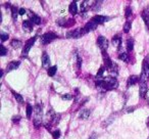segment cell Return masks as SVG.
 <instances>
[{
  "label": "cell",
  "instance_id": "obj_27",
  "mask_svg": "<svg viewBox=\"0 0 149 139\" xmlns=\"http://www.w3.org/2000/svg\"><path fill=\"white\" fill-rule=\"evenodd\" d=\"M10 45L13 46V48H19L22 45H23V43H22V41H21V40L13 39V40H11V42H10Z\"/></svg>",
  "mask_w": 149,
  "mask_h": 139
},
{
  "label": "cell",
  "instance_id": "obj_23",
  "mask_svg": "<svg viewBox=\"0 0 149 139\" xmlns=\"http://www.w3.org/2000/svg\"><path fill=\"white\" fill-rule=\"evenodd\" d=\"M101 4H102V1H94L93 3H92L91 5V10L95 11V13H97L98 10H100V8H101Z\"/></svg>",
  "mask_w": 149,
  "mask_h": 139
},
{
  "label": "cell",
  "instance_id": "obj_42",
  "mask_svg": "<svg viewBox=\"0 0 149 139\" xmlns=\"http://www.w3.org/2000/svg\"><path fill=\"white\" fill-rule=\"evenodd\" d=\"M27 9H25V8H19V15H27Z\"/></svg>",
  "mask_w": 149,
  "mask_h": 139
},
{
  "label": "cell",
  "instance_id": "obj_20",
  "mask_svg": "<svg viewBox=\"0 0 149 139\" xmlns=\"http://www.w3.org/2000/svg\"><path fill=\"white\" fill-rule=\"evenodd\" d=\"M90 115H91V110H88V108H85V110H81V112H80V115H79V118L83 119V120H87L90 117Z\"/></svg>",
  "mask_w": 149,
  "mask_h": 139
},
{
  "label": "cell",
  "instance_id": "obj_3",
  "mask_svg": "<svg viewBox=\"0 0 149 139\" xmlns=\"http://www.w3.org/2000/svg\"><path fill=\"white\" fill-rule=\"evenodd\" d=\"M42 117H43V114H42V105H40L39 103L36 104L34 106V126L36 128H39L42 124Z\"/></svg>",
  "mask_w": 149,
  "mask_h": 139
},
{
  "label": "cell",
  "instance_id": "obj_33",
  "mask_svg": "<svg viewBox=\"0 0 149 139\" xmlns=\"http://www.w3.org/2000/svg\"><path fill=\"white\" fill-rule=\"evenodd\" d=\"M131 26H132V23H131L130 21H127L126 24H125V26H124V32L125 33H129V32H130Z\"/></svg>",
  "mask_w": 149,
  "mask_h": 139
},
{
  "label": "cell",
  "instance_id": "obj_36",
  "mask_svg": "<svg viewBox=\"0 0 149 139\" xmlns=\"http://www.w3.org/2000/svg\"><path fill=\"white\" fill-rule=\"evenodd\" d=\"M72 97H74V96H72V94H70V93H66V94H63V95H61V98L63 100H72Z\"/></svg>",
  "mask_w": 149,
  "mask_h": 139
},
{
  "label": "cell",
  "instance_id": "obj_43",
  "mask_svg": "<svg viewBox=\"0 0 149 139\" xmlns=\"http://www.w3.org/2000/svg\"><path fill=\"white\" fill-rule=\"evenodd\" d=\"M88 139H97V133H92L91 135H90V137Z\"/></svg>",
  "mask_w": 149,
  "mask_h": 139
},
{
  "label": "cell",
  "instance_id": "obj_39",
  "mask_svg": "<svg viewBox=\"0 0 149 139\" xmlns=\"http://www.w3.org/2000/svg\"><path fill=\"white\" fill-rule=\"evenodd\" d=\"M0 36H1V41H2V42L6 41L7 38L9 37L8 34H5V33H3V32H1V34H0Z\"/></svg>",
  "mask_w": 149,
  "mask_h": 139
},
{
  "label": "cell",
  "instance_id": "obj_16",
  "mask_svg": "<svg viewBox=\"0 0 149 139\" xmlns=\"http://www.w3.org/2000/svg\"><path fill=\"white\" fill-rule=\"evenodd\" d=\"M111 43L113 44V45L118 46V49L120 50V48H122V38H120V36H118V35L113 36L111 39Z\"/></svg>",
  "mask_w": 149,
  "mask_h": 139
},
{
  "label": "cell",
  "instance_id": "obj_25",
  "mask_svg": "<svg viewBox=\"0 0 149 139\" xmlns=\"http://www.w3.org/2000/svg\"><path fill=\"white\" fill-rule=\"evenodd\" d=\"M118 59L123 60V61H125V62H129L130 56H129V54L127 53V52H120V53L118 54Z\"/></svg>",
  "mask_w": 149,
  "mask_h": 139
},
{
  "label": "cell",
  "instance_id": "obj_8",
  "mask_svg": "<svg viewBox=\"0 0 149 139\" xmlns=\"http://www.w3.org/2000/svg\"><path fill=\"white\" fill-rule=\"evenodd\" d=\"M102 58H103V62H104V66L105 68H107L108 71L111 70V68L113 66V62H112L111 58L109 57V55L107 54V52H102Z\"/></svg>",
  "mask_w": 149,
  "mask_h": 139
},
{
  "label": "cell",
  "instance_id": "obj_6",
  "mask_svg": "<svg viewBox=\"0 0 149 139\" xmlns=\"http://www.w3.org/2000/svg\"><path fill=\"white\" fill-rule=\"evenodd\" d=\"M86 32L84 30V28H78V29L72 30V31H68L66 33V38L68 39H72V38H74V39H78V38L82 37L83 35H85Z\"/></svg>",
  "mask_w": 149,
  "mask_h": 139
},
{
  "label": "cell",
  "instance_id": "obj_17",
  "mask_svg": "<svg viewBox=\"0 0 149 139\" xmlns=\"http://www.w3.org/2000/svg\"><path fill=\"white\" fill-rule=\"evenodd\" d=\"M33 26H34V24L32 23L31 21H29V20L23 22V29H24V31H26V32H31L32 30H33Z\"/></svg>",
  "mask_w": 149,
  "mask_h": 139
},
{
  "label": "cell",
  "instance_id": "obj_44",
  "mask_svg": "<svg viewBox=\"0 0 149 139\" xmlns=\"http://www.w3.org/2000/svg\"><path fill=\"white\" fill-rule=\"evenodd\" d=\"M136 110V106H132V108H128L126 110V112H133V110Z\"/></svg>",
  "mask_w": 149,
  "mask_h": 139
},
{
  "label": "cell",
  "instance_id": "obj_11",
  "mask_svg": "<svg viewBox=\"0 0 149 139\" xmlns=\"http://www.w3.org/2000/svg\"><path fill=\"white\" fill-rule=\"evenodd\" d=\"M138 82H140V77H138V76H136V75L130 76L128 79V82H127V87L130 88L131 86L136 85Z\"/></svg>",
  "mask_w": 149,
  "mask_h": 139
},
{
  "label": "cell",
  "instance_id": "obj_13",
  "mask_svg": "<svg viewBox=\"0 0 149 139\" xmlns=\"http://www.w3.org/2000/svg\"><path fill=\"white\" fill-rule=\"evenodd\" d=\"M19 64H21V62H19V60H13V61H10L8 64H7V66H6V72L15 71V70H17V68H19Z\"/></svg>",
  "mask_w": 149,
  "mask_h": 139
},
{
  "label": "cell",
  "instance_id": "obj_5",
  "mask_svg": "<svg viewBox=\"0 0 149 139\" xmlns=\"http://www.w3.org/2000/svg\"><path fill=\"white\" fill-rule=\"evenodd\" d=\"M58 36L56 35L55 33H52V32H48V33H45L41 36V43L43 45H46V44L51 43L52 41H54L55 39H57Z\"/></svg>",
  "mask_w": 149,
  "mask_h": 139
},
{
  "label": "cell",
  "instance_id": "obj_14",
  "mask_svg": "<svg viewBox=\"0 0 149 139\" xmlns=\"http://www.w3.org/2000/svg\"><path fill=\"white\" fill-rule=\"evenodd\" d=\"M30 15L29 17H31V22L34 24V25H40V24L42 23V19L40 17H38L37 15H35L34 13H32V11H29Z\"/></svg>",
  "mask_w": 149,
  "mask_h": 139
},
{
  "label": "cell",
  "instance_id": "obj_9",
  "mask_svg": "<svg viewBox=\"0 0 149 139\" xmlns=\"http://www.w3.org/2000/svg\"><path fill=\"white\" fill-rule=\"evenodd\" d=\"M91 20L95 22L97 25H101V24H104L105 22L109 21V17H105V15H95V17H93Z\"/></svg>",
  "mask_w": 149,
  "mask_h": 139
},
{
  "label": "cell",
  "instance_id": "obj_31",
  "mask_svg": "<svg viewBox=\"0 0 149 139\" xmlns=\"http://www.w3.org/2000/svg\"><path fill=\"white\" fill-rule=\"evenodd\" d=\"M33 112H34L33 106H32L31 104L28 103V104H27V118H28V119H31V117H32V114H33Z\"/></svg>",
  "mask_w": 149,
  "mask_h": 139
},
{
  "label": "cell",
  "instance_id": "obj_28",
  "mask_svg": "<svg viewBox=\"0 0 149 139\" xmlns=\"http://www.w3.org/2000/svg\"><path fill=\"white\" fill-rule=\"evenodd\" d=\"M56 71H57V66H51V68H49L47 71L48 76H49V77H53L56 74Z\"/></svg>",
  "mask_w": 149,
  "mask_h": 139
},
{
  "label": "cell",
  "instance_id": "obj_19",
  "mask_svg": "<svg viewBox=\"0 0 149 139\" xmlns=\"http://www.w3.org/2000/svg\"><path fill=\"white\" fill-rule=\"evenodd\" d=\"M114 119H116V115L114 114H112V115H110L109 117H108L107 119H106L104 122H102V124H101V126H102V128H105V127H107L108 125H110L112 122L114 121Z\"/></svg>",
  "mask_w": 149,
  "mask_h": 139
},
{
  "label": "cell",
  "instance_id": "obj_18",
  "mask_svg": "<svg viewBox=\"0 0 149 139\" xmlns=\"http://www.w3.org/2000/svg\"><path fill=\"white\" fill-rule=\"evenodd\" d=\"M50 64V57H49V54L47 52L44 51L43 54H42V66L45 68V66H49Z\"/></svg>",
  "mask_w": 149,
  "mask_h": 139
},
{
  "label": "cell",
  "instance_id": "obj_29",
  "mask_svg": "<svg viewBox=\"0 0 149 139\" xmlns=\"http://www.w3.org/2000/svg\"><path fill=\"white\" fill-rule=\"evenodd\" d=\"M68 20L66 19H59V20H56V24H57L58 26H60V27H65L68 26Z\"/></svg>",
  "mask_w": 149,
  "mask_h": 139
},
{
  "label": "cell",
  "instance_id": "obj_26",
  "mask_svg": "<svg viewBox=\"0 0 149 139\" xmlns=\"http://www.w3.org/2000/svg\"><path fill=\"white\" fill-rule=\"evenodd\" d=\"M133 49H134V40H133L132 38H129V39L127 40V50L130 52V51H132Z\"/></svg>",
  "mask_w": 149,
  "mask_h": 139
},
{
  "label": "cell",
  "instance_id": "obj_12",
  "mask_svg": "<svg viewBox=\"0 0 149 139\" xmlns=\"http://www.w3.org/2000/svg\"><path fill=\"white\" fill-rule=\"evenodd\" d=\"M97 24L95 23L94 21H90V22H88L87 24L85 25V27H84V30H85V32H86V34L88 33V32H90V31H94V30L97 28Z\"/></svg>",
  "mask_w": 149,
  "mask_h": 139
},
{
  "label": "cell",
  "instance_id": "obj_35",
  "mask_svg": "<svg viewBox=\"0 0 149 139\" xmlns=\"http://www.w3.org/2000/svg\"><path fill=\"white\" fill-rule=\"evenodd\" d=\"M118 64H113V66H112V68H111V70H109V72H110V74H112V75H113V76H116V75H118Z\"/></svg>",
  "mask_w": 149,
  "mask_h": 139
},
{
  "label": "cell",
  "instance_id": "obj_34",
  "mask_svg": "<svg viewBox=\"0 0 149 139\" xmlns=\"http://www.w3.org/2000/svg\"><path fill=\"white\" fill-rule=\"evenodd\" d=\"M131 15H132V9H131L130 6H128L126 8V10H125V17H126V19L129 21V19L131 17Z\"/></svg>",
  "mask_w": 149,
  "mask_h": 139
},
{
  "label": "cell",
  "instance_id": "obj_10",
  "mask_svg": "<svg viewBox=\"0 0 149 139\" xmlns=\"http://www.w3.org/2000/svg\"><path fill=\"white\" fill-rule=\"evenodd\" d=\"M141 17H142L143 21H144L145 25H146V27H147V29L149 30V6L143 9L142 13H141Z\"/></svg>",
  "mask_w": 149,
  "mask_h": 139
},
{
  "label": "cell",
  "instance_id": "obj_15",
  "mask_svg": "<svg viewBox=\"0 0 149 139\" xmlns=\"http://www.w3.org/2000/svg\"><path fill=\"white\" fill-rule=\"evenodd\" d=\"M147 91H148V86L146 85V83L140 84V87H139V93H140L141 98H146Z\"/></svg>",
  "mask_w": 149,
  "mask_h": 139
},
{
  "label": "cell",
  "instance_id": "obj_41",
  "mask_svg": "<svg viewBox=\"0 0 149 139\" xmlns=\"http://www.w3.org/2000/svg\"><path fill=\"white\" fill-rule=\"evenodd\" d=\"M19 120H21V117H19V116H15L13 118V122L15 123H15H19Z\"/></svg>",
  "mask_w": 149,
  "mask_h": 139
},
{
  "label": "cell",
  "instance_id": "obj_30",
  "mask_svg": "<svg viewBox=\"0 0 149 139\" xmlns=\"http://www.w3.org/2000/svg\"><path fill=\"white\" fill-rule=\"evenodd\" d=\"M11 92H13V96H15V99H17V102H19V103H23V102H24V98H23V96H22L19 93H17V92H15V91H13V90H11Z\"/></svg>",
  "mask_w": 149,
  "mask_h": 139
},
{
  "label": "cell",
  "instance_id": "obj_40",
  "mask_svg": "<svg viewBox=\"0 0 149 139\" xmlns=\"http://www.w3.org/2000/svg\"><path fill=\"white\" fill-rule=\"evenodd\" d=\"M0 48H1V55H2V56L6 55V53H7V49H6V48H5L3 45L0 46Z\"/></svg>",
  "mask_w": 149,
  "mask_h": 139
},
{
  "label": "cell",
  "instance_id": "obj_45",
  "mask_svg": "<svg viewBox=\"0 0 149 139\" xmlns=\"http://www.w3.org/2000/svg\"><path fill=\"white\" fill-rule=\"evenodd\" d=\"M146 125H147V127L149 128V117H148V119H147V121H146Z\"/></svg>",
  "mask_w": 149,
  "mask_h": 139
},
{
  "label": "cell",
  "instance_id": "obj_38",
  "mask_svg": "<svg viewBox=\"0 0 149 139\" xmlns=\"http://www.w3.org/2000/svg\"><path fill=\"white\" fill-rule=\"evenodd\" d=\"M82 66V57L78 54L77 55V68L78 70H80V68H81Z\"/></svg>",
  "mask_w": 149,
  "mask_h": 139
},
{
  "label": "cell",
  "instance_id": "obj_7",
  "mask_svg": "<svg viewBox=\"0 0 149 139\" xmlns=\"http://www.w3.org/2000/svg\"><path fill=\"white\" fill-rule=\"evenodd\" d=\"M97 45L102 52H106V50L108 48V40L103 36H99L97 38Z\"/></svg>",
  "mask_w": 149,
  "mask_h": 139
},
{
  "label": "cell",
  "instance_id": "obj_32",
  "mask_svg": "<svg viewBox=\"0 0 149 139\" xmlns=\"http://www.w3.org/2000/svg\"><path fill=\"white\" fill-rule=\"evenodd\" d=\"M104 70H105V66H101L98 71L97 75H96V80H99L103 78V74H104Z\"/></svg>",
  "mask_w": 149,
  "mask_h": 139
},
{
  "label": "cell",
  "instance_id": "obj_24",
  "mask_svg": "<svg viewBox=\"0 0 149 139\" xmlns=\"http://www.w3.org/2000/svg\"><path fill=\"white\" fill-rule=\"evenodd\" d=\"M10 9H11V17H13V21H17V15H19V9L17 8V6H15V5H13Z\"/></svg>",
  "mask_w": 149,
  "mask_h": 139
},
{
  "label": "cell",
  "instance_id": "obj_4",
  "mask_svg": "<svg viewBox=\"0 0 149 139\" xmlns=\"http://www.w3.org/2000/svg\"><path fill=\"white\" fill-rule=\"evenodd\" d=\"M37 36H34V37H32L31 39H29L27 42L25 43V46H24L23 48V51H22V57H27L28 54H29L30 52V49L32 48V46L34 45V43L36 42V40H37Z\"/></svg>",
  "mask_w": 149,
  "mask_h": 139
},
{
  "label": "cell",
  "instance_id": "obj_21",
  "mask_svg": "<svg viewBox=\"0 0 149 139\" xmlns=\"http://www.w3.org/2000/svg\"><path fill=\"white\" fill-rule=\"evenodd\" d=\"M91 8V5H89L88 1H83L80 5V9H81V13H86L88 11V9Z\"/></svg>",
  "mask_w": 149,
  "mask_h": 139
},
{
  "label": "cell",
  "instance_id": "obj_2",
  "mask_svg": "<svg viewBox=\"0 0 149 139\" xmlns=\"http://www.w3.org/2000/svg\"><path fill=\"white\" fill-rule=\"evenodd\" d=\"M149 80V56H147L142 64V72L140 75V84L146 83Z\"/></svg>",
  "mask_w": 149,
  "mask_h": 139
},
{
  "label": "cell",
  "instance_id": "obj_46",
  "mask_svg": "<svg viewBox=\"0 0 149 139\" xmlns=\"http://www.w3.org/2000/svg\"><path fill=\"white\" fill-rule=\"evenodd\" d=\"M147 139H149V136H148V138H147Z\"/></svg>",
  "mask_w": 149,
  "mask_h": 139
},
{
  "label": "cell",
  "instance_id": "obj_37",
  "mask_svg": "<svg viewBox=\"0 0 149 139\" xmlns=\"http://www.w3.org/2000/svg\"><path fill=\"white\" fill-rule=\"evenodd\" d=\"M51 134H52V136H53L54 139H58L60 137V131L59 130H55V131H53Z\"/></svg>",
  "mask_w": 149,
  "mask_h": 139
},
{
  "label": "cell",
  "instance_id": "obj_1",
  "mask_svg": "<svg viewBox=\"0 0 149 139\" xmlns=\"http://www.w3.org/2000/svg\"><path fill=\"white\" fill-rule=\"evenodd\" d=\"M95 85L99 89H102L104 91H109V90H113L118 88V82L114 77H104L102 79L96 80Z\"/></svg>",
  "mask_w": 149,
  "mask_h": 139
},
{
  "label": "cell",
  "instance_id": "obj_22",
  "mask_svg": "<svg viewBox=\"0 0 149 139\" xmlns=\"http://www.w3.org/2000/svg\"><path fill=\"white\" fill-rule=\"evenodd\" d=\"M68 11H70V13L72 15H74L78 13V5H77V3H76V1H74V2H72L70 4V6H68Z\"/></svg>",
  "mask_w": 149,
  "mask_h": 139
}]
</instances>
